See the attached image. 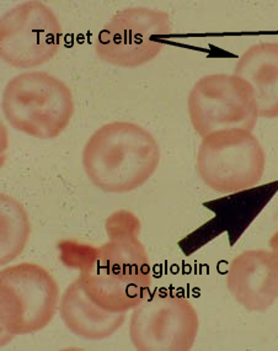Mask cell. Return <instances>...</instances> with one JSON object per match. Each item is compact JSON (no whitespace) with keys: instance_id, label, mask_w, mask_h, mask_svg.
<instances>
[{"instance_id":"11","label":"cell","mask_w":278,"mask_h":351,"mask_svg":"<svg viewBox=\"0 0 278 351\" xmlns=\"http://www.w3.org/2000/svg\"><path fill=\"white\" fill-rule=\"evenodd\" d=\"M234 74L251 86L259 117H278V43L249 47L236 62Z\"/></svg>"},{"instance_id":"6","label":"cell","mask_w":278,"mask_h":351,"mask_svg":"<svg viewBox=\"0 0 278 351\" xmlns=\"http://www.w3.org/2000/svg\"><path fill=\"white\" fill-rule=\"evenodd\" d=\"M171 32L168 12L127 8L116 12L100 30L95 51L101 61L111 66L138 68L157 58Z\"/></svg>"},{"instance_id":"1","label":"cell","mask_w":278,"mask_h":351,"mask_svg":"<svg viewBox=\"0 0 278 351\" xmlns=\"http://www.w3.org/2000/svg\"><path fill=\"white\" fill-rule=\"evenodd\" d=\"M110 241L94 248L78 279L86 295L103 309L127 313L151 292V263L139 241L140 222L134 213L118 212L109 218Z\"/></svg>"},{"instance_id":"12","label":"cell","mask_w":278,"mask_h":351,"mask_svg":"<svg viewBox=\"0 0 278 351\" xmlns=\"http://www.w3.org/2000/svg\"><path fill=\"white\" fill-rule=\"evenodd\" d=\"M60 315L73 334L88 340H103L114 335L127 317L126 313H114L100 307L86 295L79 279L64 291Z\"/></svg>"},{"instance_id":"7","label":"cell","mask_w":278,"mask_h":351,"mask_svg":"<svg viewBox=\"0 0 278 351\" xmlns=\"http://www.w3.org/2000/svg\"><path fill=\"white\" fill-rule=\"evenodd\" d=\"M199 329V315L188 298L155 290L134 309L129 338L139 351H188Z\"/></svg>"},{"instance_id":"2","label":"cell","mask_w":278,"mask_h":351,"mask_svg":"<svg viewBox=\"0 0 278 351\" xmlns=\"http://www.w3.org/2000/svg\"><path fill=\"white\" fill-rule=\"evenodd\" d=\"M154 136L132 122H111L91 134L83 149L85 174L97 189L125 194L140 188L160 163Z\"/></svg>"},{"instance_id":"8","label":"cell","mask_w":278,"mask_h":351,"mask_svg":"<svg viewBox=\"0 0 278 351\" xmlns=\"http://www.w3.org/2000/svg\"><path fill=\"white\" fill-rule=\"evenodd\" d=\"M61 40V23L42 1L20 3L0 20V57L10 67L42 66L58 53Z\"/></svg>"},{"instance_id":"9","label":"cell","mask_w":278,"mask_h":351,"mask_svg":"<svg viewBox=\"0 0 278 351\" xmlns=\"http://www.w3.org/2000/svg\"><path fill=\"white\" fill-rule=\"evenodd\" d=\"M196 132L207 137L216 131H253L259 119L251 86L236 74H211L196 82L188 100Z\"/></svg>"},{"instance_id":"4","label":"cell","mask_w":278,"mask_h":351,"mask_svg":"<svg viewBox=\"0 0 278 351\" xmlns=\"http://www.w3.org/2000/svg\"><path fill=\"white\" fill-rule=\"evenodd\" d=\"M266 156L251 131L231 128L216 131L201 142L197 173L208 188L236 194L254 188L265 171Z\"/></svg>"},{"instance_id":"13","label":"cell","mask_w":278,"mask_h":351,"mask_svg":"<svg viewBox=\"0 0 278 351\" xmlns=\"http://www.w3.org/2000/svg\"><path fill=\"white\" fill-rule=\"evenodd\" d=\"M1 212V265L16 259L30 238L31 226L24 207L8 195L0 196Z\"/></svg>"},{"instance_id":"5","label":"cell","mask_w":278,"mask_h":351,"mask_svg":"<svg viewBox=\"0 0 278 351\" xmlns=\"http://www.w3.org/2000/svg\"><path fill=\"white\" fill-rule=\"evenodd\" d=\"M60 308V289L42 267L23 263L0 273V321L12 335L36 333L47 327Z\"/></svg>"},{"instance_id":"10","label":"cell","mask_w":278,"mask_h":351,"mask_svg":"<svg viewBox=\"0 0 278 351\" xmlns=\"http://www.w3.org/2000/svg\"><path fill=\"white\" fill-rule=\"evenodd\" d=\"M227 287L236 302L251 312H265L278 298V249H253L230 263Z\"/></svg>"},{"instance_id":"3","label":"cell","mask_w":278,"mask_h":351,"mask_svg":"<svg viewBox=\"0 0 278 351\" xmlns=\"http://www.w3.org/2000/svg\"><path fill=\"white\" fill-rule=\"evenodd\" d=\"M1 108L16 131L40 138H57L74 115L71 89L46 72H25L6 84Z\"/></svg>"}]
</instances>
